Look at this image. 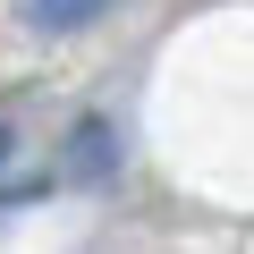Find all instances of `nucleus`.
I'll use <instances>...</instances> for the list:
<instances>
[{"label": "nucleus", "instance_id": "f03ea898", "mask_svg": "<svg viewBox=\"0 0 254 254\" xmlns=\"http://www.w3.org/2000/svg\"><path fill=\"white\" fill-rule=\"evenodd\" d=\"M0 161H9V127H0Z\"/></svg>", "mask_w": 254, "mask_h": 254}, {"label": "nucleus", "instance_id": "f257e3e1", "mask_svg": "<svg viewBox=\"0 0 254 254\" xmlns=\"http://www.w3.org/2000/svg\"><path fill=\"white\" fill-rule=\"evenodd\" d=\"M26 9V26L34 34H85V26H102L119 0H17Z\"/></svg>", "mask_w": 254, "mask_h": 254}]
</instances>
